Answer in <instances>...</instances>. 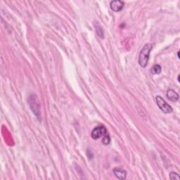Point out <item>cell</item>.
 I'll use <instances>...</instances> for the list:
<instances>
[{"mask_svg": "<svg viewBox=\"0 0 180 180\" xmlns=\"http://www.w3.org/2000/svg\"><path fill=\"white\" fill-rule=\"evenodd\" d=\"M153 49V44L151 43L146 44L141 50L139 56V64L142 68H146L148 65L151 51Z\"/></svg>", "mask_w": 180, "mask_h": 180, "instance_id": "cell-1", "label": "cell"}, {"mask_svg": "<svg viewBox=\"0 0 180 180\" xmlns=\"http://www.w3.org/2000/svg\"><path fill=\"white\" fill-rule=\"evenodd\" d=\"M28 102L30 107V109L33 112V113L37 117L38 119L41 118L40 101H39L37 95L30 94L29 97H28Z\"/></svg>", "mask_w": 180, "mask_h": 180, "instance_id": "cell-2", "label": "cell"}, {"mask_svg": "<svg viewBox=\"0 0 180 180\" xmlns=\"http://www.w3.org/2000/svg\"><path fill=\"white\" fill-rule=\"evenodd\" d=\"M108 132H107V130L105 126L103 125H99V126L96 127L92 131L91 133V137L93 139H99L100 138H103L108 135Z\"/></svg>", "mask_w": 180, "mask_h": 180, "instance_id": "cell-3", "label": "cell"}, {"mask_svg": "<svg viewBox=\"0 0 180 180\" xmlns=\"http://www.w3.org/2000/svg\"><path fill=\"white\" fill-rule=\"evenodd\" d=\"M156 101L157 103L158 108L163 112L164 113H171L173 111V109L166 101L161 97L160 96H157L156 97Z\"/></svg>", "mask_w": 180, "mask_h": 180, "instance_id": "cell-4", "label": "cell"}, {"mask_svg": "<svg viewBox=\"0 0 180 180\" xmlns=\"http://www.w3.org/2000/svg\"><path fill=\"white\" fill-rule=\"evenodd\" d=\"M125 3L121 0H114L111 1L110 3V7L111 10H113L115 12H119L123 9Z\"/></svg>", "mask_w": 180, "mask_h": 180, "instance_id": "cell-5", "label": "cell"}, {"mask_svg": "<svg viewBox=\"0 0 180 180\" xmlns=\"http://www.w3.org/2000/svg\"><path fill=\"white\" fill-rule=\"evenodd\" d=\"M113 174L117 178L121 180H124L127 178V172L125 169L121 168H114Z\"/></svg>", "mask_w": 180, "mask_h": 180, "instance_id": "cell-6", "label": "cell"}, {"mask_svg": "<svg viewBox=\"0 0 180 180\" xmlns=\"http://www.w3.org/2000/svg\"><path fill=\"white\" fill-rule=\"evenodd\" d=\"M167 97L171 101L176 102L179 99V94L173 90H168L167 92Z\"/></svg>", "mask_w": 180, "mask_h": 180, "instance_id": "cell-7", "label": "cell"}, {"mask_svg": "<svg viewBox=\"0 0 180 180\" xmlns=\"http://www.w3.org/2000/svg\"><path fill=\"white\" fill-rule=\"evenodd\" d=\"M161 70H162V68L160 65L156 64L153 66L151 71V73H152L153 75H158L161 72Z\"/></svg>", "mask_w": 180, "mask_h": 180, "instance_id": "cell-8", "label": "cell"}, {"mask_svg": "<svg viewBox=\"0 0 180 180\" xmlns=\"http://www.w3.org/2000/svg\"><path fill=\"white\" fill-rule=\"evenodd\" d=\"M169 179H172V180H179L180 179V177L178 174L177 173H174V172H171L170 173H169Z\"/></svg>", "mask_w": 180, "mask_h": 180, "instance_id": "cell-9", "label": "cell"}, {"mask_svg": "<svg viewBox=\"0 0 180 180\" xmlns=\"http://www.w3.org/2000/svg\"><path fill=\"white\" fill-rule=\"evenodd\" d=\"M96 33H97V35L99 36L100 37L103 38V31L102 30V28H101V26L99 25L98 28L96 27Z\"/></svg>", "mask_w": 180, "mask_h": 180, "instance_id": "cell-10", "label": "cell"}, {"mask_svg": "<svg viewBox=\"0 0 180 180\" xmlns=\"http://www.w3.org/2000/svg\"><path fill=\"white\" fill-rule=\"evenodd\" d=\"M179 51H178V52H177V56H178V58H179Z\"/></svg>", "mask_w": 180, "mask_h": 180, "instance_id": "cell-11", "label": "cell"}, {"mask_svg": "<svg viewBox=\"0 0 180 180\" xmlns=\"http://www.w3.org/2000/svg\"><path fill=\"white\" fill-rule=\"evenodd\" d=\"M178 81L179 82V75H178Z\"/></svg>", "mask_w": 180, "mask_h": 180, "instance_id": "cell-12", "label": "cell"}]
</instances>
